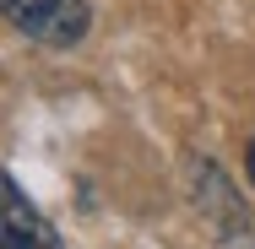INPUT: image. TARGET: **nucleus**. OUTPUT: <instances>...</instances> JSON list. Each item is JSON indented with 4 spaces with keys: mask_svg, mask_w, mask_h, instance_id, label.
Wrapping results in <instances>:
<instances>
[{
    "mask_svg": "<svg viewBox=\"0 0 255 249\" xmlns=\"http://www.w3.org/2000/svg\"><path fill=\"white\" fill-rule=\"evenodd\" d=\"M0 16H5L16 33L38 38V44H49V49L82 44L87 27H93L87 0H0Z\"/></svg>",
    "mask_w": 255,
    "mask_h": 249,
    "instance_id": "obj_1",
    "label": "nucleus"
},
{
    "mask_svg": "<svg viewBox=\"0 0 255 249\" xmlns=\"http://www.w3.org/2000/svg\"><path fill=\"white\" fill-rule=\"evenodd\" d=\"M0 249H65L49 217L16 190L11 173H0Z\"/></svg>",
    "mask_w": 255,
    "mask_h": 249,
    "instance_id": "obj_2",
    "label": "nucleus"
},
{
    "mask_svg": "<svg viewBox=\"0 0 255 249\" xmlns=\"http://www.w3.org/2000/svg\"><path fill=\"white\" fill-rule=\"evenodd\" d=\"M250 179H255V141H250Z\"/></svg>",
    "mask_w": 255,
    "mask_h": 249,
    "instance_id": "obj_3",
    "label": "nucleus"
}]
</instances>
